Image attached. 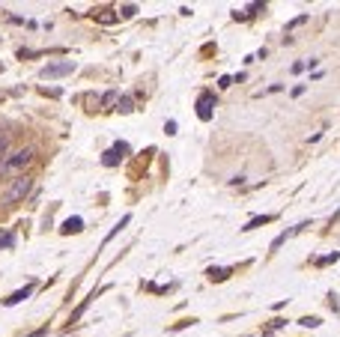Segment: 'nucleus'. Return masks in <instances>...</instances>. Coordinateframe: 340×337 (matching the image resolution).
Wrapping results in <instances>:
<instances>
[{"label":"nucleus","mask_w":340,"mask_h":337,"mask_svg":"<svg viewBox=\"0 0 340 337\" xmlns=\"http://www.w3.org/2000/svg\"><path fill=\"white\" fill-rule=\"evenodd\" d=\"M212 104H215V99H212L209 93H203L200 102H197V117H200V120H212Z\"/></svg>","instance_id":"5"},{"label":"nucleus","mask_w":340,"mask_h":337,"mask_svg":"<svg viewBox=\"0 0 340 337\" xmlns=\"http://www.w3.org/2000/svg\"><path fill=\"white\" fill-rule=\"evenodd\" d=\"M6 149V134H0V153Z\"/></svg>","instance_id":"14"},{"label":"nucleus","mask_w":340,"mask_h":337,"mask_svg":"<svg viewBox=\"0 0 340 337\" xmlns=\"http://www.w3.org/2000/svg\"><path fill=\"white\" fill-rule=\"evenodd\" d=\"M63 230H66V233H72V230H81V218H69Z\"/></svg>","instance_id":"9"},{"label":"nucleus","mask_w":340,"mask_h":337,"mask_svg":"<svg viewBox=\"0 0 340 337\" xmlns=\"http://www.w3.org/2000/svg\"><path fill=\"white\" fill-rule=\"evenodd\" d=\"M117 107H120V114H131V110H134V102H131V96H120Z\"/></svg>","instance_id":"6"},{"label":"nucleus","mask_w":340,"mask_h":337,"mask_svg":"<svg viewBox=\"0 0 340 337\" xmlns=\"http://www.w3.org/2000/svg\"><path fill=\"white\" fill-rule=\"evenodd\" d=\"M266 221H272V215H262V218H254V221L248 224V227H245V230H254V227H260V224H266Z\"/></svg>","instance_id":"10"},{"label":"nucleus","mask_w":340,"mask_h":337,"mask_svg":"<svg viewBox=\"0 0 340 337\" xmlns=\"http://www.w3.org/2000/svg\"><path fill=\"white\" fill-rule=\"evenodd\" d=\"M69 72H75V63H72V60H66V63H51V66L42 69V78H60V75H69Z\"/></svg>","instance_id":"3"},{"label":"nucleus","mask_w":340,"mask_h":337,"mask_svg":"<svg viewBox=\"0 0 340 337\" xmlns=\"http://www.w3.org/2000/svg\"><path fill=\"white\" fill-rule=\"evenodd\" d=\"M120 12H123V15H126V18H131V15H134V12H137V6H134V3H129V6H123V9H120Z\"/></svg>","instance_id":"11"},{"label":"nucleus","mask_w":340,"mask_h":337,"mask_svg":"<svg viewBox=\"0 0 340 337\" xmlns=\"http://www.w3.org/2000/svg\"><path fill=\"white\" fill-rule=\"evenodd\" d=\"M30 188H33V179L18 176V179L9 185V191H6V203H18L21 197H27V194H30Z\"/></svg>","instance_id":"2"},{"label":"nucleus","mask_w":340,"mask_h":337,"mask_svg":"<svg viewBox=\"0 0 340 337\" xmlns=\"http://www.w3.org/2000/svg\"><path fill=\"white\" fill-rule=\"evenodd\" d=\"M215 278H218V281L227 278V269H212V281H215Z\"/></svg>","instance_id":"12"},{"label":"nucleus","mask_w":340,"mask_h":337,"mask_svg":"<svg viewBox=\"0 0 340 337\" xmlns=\"http://www.w3.org/2000/svg\"><path fill=\"white\" fill-rule=\"evenodd\" d=\"M30 158H33V149H18V153H12L9 158H3L0 161V173H15V170H21L24 164H30Z\"/></svg>","instance_id":"1"},{"label":"nucleus","mask_w":340,"mask_h":337,"mask_svg":"<svg viewBox=\"0 0 340 337\" xmlns=\"http://www.w3.org/2000/svg\"><path fill=\"white\" fill-rule=\"evenodd\" d=\"M30 295V286H24V289H18V292H12L9 298H6V305H18V302H24V298Z\"/></svg>","instance_id":"7"},{"label":"nucleus","mask_w":340,"mask_h":337,"mask_svg":"<svg viewBox=\"0 0 340 337\" xmlns=\"http://www.w3.org/2000/svg\"><path fill=\"white\" fill-rule=\"evenodd\" d=\"M117 102H120V93H117V90H107V93L102 96V104H105V107H110V104H117Z\"/></svg>","instance_id":"8"},{"label":"nucleus","mask_w":340,"mask_h":337,"mask_svg":"<svg viewBox=\"0 0 340 337\" xmlns=\"http://www.w3.org/2000/svg\"><path fill=\"white\" fill-rule=\"evenodd\" d=\"M27 337H45V328H39V331H33V334H27Z\"/></svg>","instance_id":"13"},{"label":"nucleus","mask_w":340,"mask_h":337,"mask_svg":"<svg viewBox=\"0 0 340 337\" xmlns=\"http://www.w3.org/2000/svg\"><path fill=\"white\" fill-rule=\"evenodd\" d=\"M126 153H129V146H126V143H117V146H110L107 153H105V158H102V161H105L107 167H113V164H117V161L126 156Z\"/></svg>","instance_id":"4"}]
</instances>
